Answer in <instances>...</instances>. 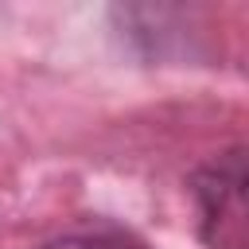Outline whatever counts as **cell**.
Returning a JSON list of instances; mask_svg holds the SVG:
<instances>
[{"label":"cell","mask_w":249,"mask_h":249,"mask_svg":"<svg viewBox=\"0 0 249 249\" xmlns=\"http://www.w3.org/2000/svg\"><path fill=\"white\" fill-rule=\"evenodd\" d=\"M198 230L206 249H249V210H245V152L230 148L214 156L195 175Z\"/></svg>","instance_id":"6da1fadb"},{"label":"cell","mask_w":249,"mask_h":249,"mask_svg":"<svg viewBox=\"0 0 249 249\" xmlns=\"http://www.w3.org/2000/svg\"><path fill=\"white\" fill-rule=\"evenodd\" d=\"M43 249H144L136 237L121 233V230H82V233H66L47 241Z\"/></svg>","instance_id":"7a4b0ae2"}]
</instances>
